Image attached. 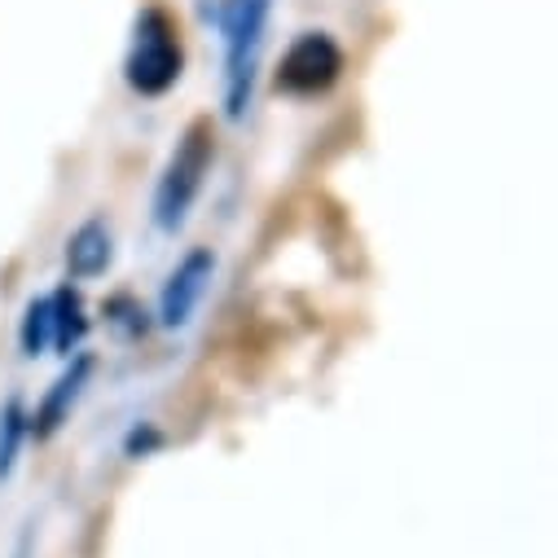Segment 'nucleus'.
<instances>
[{
	"mask_svg": "<svg viewBox=\"0 0 558 558\" xmlns=\"http://www.w3.org/2000/svg\"><path fill=\"white\" fill-rule=\"evenodd\" d=\"M272 0H220V45H225V114L242 119L255 97L264 45H268Z\"/></svg>",
	"mask_w": 558,
	"mask_h": 558,
	"instance_id": "f257e3e1",
	"label": "nucleus"
},
{
	"mask_svg": "<svg viewBox=\"0 0 558 558\" xmlns=\"http://www.w3.org/2000/svg\"><path fill=\"white\" fill-rule=\"evenodd\" d=\"M185 71V45H181V27L168 10L150 5L136 14L132 27V45L123 58V80L132 93L142 97H163Z\"/></svg>",
	"mask_w": 558,
	"mask_h": 558,
	"instance_id": "f03ea898",
	"label": "nucleus"
},
{
	"mask_svg": "<svg viewBox=\"0 0 558 558\" xmlns=\"http://www.w3.org/2000/svg\"><path fill=\"white\" fill-rule=\"evenodd\" d=\"M211 159H216L211 132H207V123H194L177 142V150L168 155V163L159 172V185H155L150 211H155V225L163 233H177L190 220V211H194V203H198V194L211 177Z\"/></svg>",
	"mask_w": 558,
	"mask_h": 558,
	"instance_id": "7ed1b4c3",
	"label": "nucleus"
},
{
	"mask_svg": "<svg viewBox=\"0 0 558 558\" xmlns=\"http://www.w3.org/2000/svg\"><path fill=\"white\" fill-rule=\"evenodd\" d=\"M343 75V49L326 32H304L277 66V88L291 97H317L330 93Z\"/></svg>",
	"mask_w": 558,
	"mask_h": 558,
	"instance_id": "20e7f679",
	"label": "nucleus"
},
{
	"mask_svg": "<svg viewBox=\"0 0 558 558\" xmlns=\"http://www.w3.org/2000/svg\"><path fill=\"white\" fill-rule=\"evenodd\" d=\"M211 277H216V255L207 246H194L190 255L177 259V268L168 272V282L159 291V326L163 330H185L198 317V308L211 291Z\"/></svg>",
	"mask_w": 558,
	"mask_h": 558,
	"instance_id": "39448f33",
	"label": "nucleus"
},
{
	"mask_svg": "<svg viewBox=\"0 0 558 558\" xmlns=\"http://www.w3.org/2000/svg\"><path fill=\"white\" fill-rule=\"evenodd\" d=\"M88 378H93V356H88V352H75V356L66 361V369L53 378V387L40 396V404L32 409V436H36V440H53V436L66 427V417H71V409L80 404Z\"/></svg>",
	"mask_w": 558,
	"mask_h": 558,
	"instance_id": "423d86ee",
	"label": "nucleus"
},
{
	"mask_svg": "<svg viewBox=\"0 0 558 558\" xmlns=\"http://www.w3.org/2000/svg\"><path fill=\"white\" fill-rule=\"evenodd\" d=\"M114 259V238H110V225L106 220H84L71 238H66V272L71 282H93L101 277Z\"/></svg>",
	"mask_w": 558,
	"mask_h": 558,
	"instance_id": "0eeeda50",
	"label": "nucleus"
},
{
	"mask_svg": "<svg viewBox=\"0 0 558 558\" xmlns=\"http://www.w3.org/2000/svg\"><path fill=\"white\" fill-rule=\"evenodd\" d=\"M49 308H53V352L58 356H75L84 335H88V313H84V300L71 282H62L53 295H49Z\"/></svg>",
	"mask_w": 558,
	"mask_h": 558,
	"instance_id": "6e6552de",
	"label": "nucleus"
},
{
	"mask_svg": "<svg viewBox=\"0 0 558 558\" xmlns=\"http://www.w3.org/2000/svg\"><path fill=\"white\" fill-rule=\"evenodd\" d=\"M27 440H32V409L23 404V396H10L0 404V480H10L19 471Z\"/></svg>",
	"mask_w": 558,
	"mask_h": 558,
	"instance_id": "1a4fd4ad",
	"label": "nucleus"
},
{
	"mask_svg": "<svg viewBox=\"0 0 558 558\" xmlns=\"http://www.w3.org/2000/svg\"><path fill=\"white\" fill-rule=\"evenodd\" d=\"M19 348L23 356H45L53 352V308H49V295L45 300H32L23 308V322H19Z\"/></svg>",
	"mask_w": 558,
	"mask_h": 558,
	"instance_id": "9d476101",
	"label": "nucleus"
}]
</instances>
